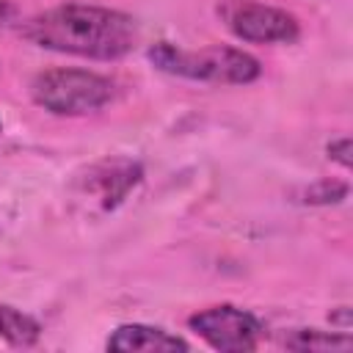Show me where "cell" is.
Listing matches in <instances>:
<instances>
[{"label":"cell","mask_w":353,"mask_h":353,"mask_svg":"<svg viewBox=\"0 0 353 353\" xmlns=\"http://www.w3.org/2000/svg\"><path fill=\"white\" fill-rule=\"evenodd\" d=\"M25 41L91 61H119L138 44V25L130 14L91 3H61L19 25Z\"/></svg>","instance_id":"obj_1"},{"label":"cell","mask_w":353,"mask_h":353,"mask_svg":"<svg viewBox=\"0 0 353 353\" xmlns=\"http://www.w3.org/2000/svg\"><path fill=\"white\" fill-rule=\"evenodd\" d=\"M146 58L154 69L185 77V80H201V83H223V85H248L262 74V63L237 47H201V50H185L171 41H157L146 50Z\"/></svg>","instance_id":"obj_2"},{"label":"cell","mask_w":353,"mask_h":353,"mask_svg":"<svg viewBox=\"0 0 353 353\" xmlns=\"http://www.w3.org/2000/svg\"><path fill=\"white\" fill-rule=\"evenodd\" d=\"M30 97L47 113L88 116L113 102L116 83L88 69H47L33 77Z\"/></svg>","instance_id":"obj_3"},{"label":"cell","mask_w":353,"mask_h":353,"mask_svg":"<svg viewBox=\"0 0 353 353\" xmlns=\"http://www.w3.org/2000/svg\"><path fill=\"white\" fill-rule=\"evenodd\" d=\"M218 17L232 36L248 44H292L301 39V22L287 8L259 0H221Z\"/></svg>","instance_id":"obj_4"},{"label":"cell","mask_w":353,"mask_h":353,"mask_svg":"<svg viewBox=\"0 0 353 353\" xmlns=\"http://www.w3.org/2000/svg\"><path fill=\"white\" fill-rule=\"evenodd\" d=\"M188 325L199 339H204L212 350H221V353H248V350H256L259 342L265 339L262 320L248 309H240L232 303L207 306L190 314Z\"/></svg>","instance_id":"obj_5"},{"label":"cell","mask_w":353,"mask_h":353,"mask_svg":"<svg viewBox=\"0 0 353 353\" xmlns=\"http://www.w3.org/2000/svg\"><path fill=\"white\" fill-rule=\"evenodd\" d=\"M141 179H143L141 163L130 157H105L88 165L83 176H77L74 190L88 204H97L99 212H110L141 185Z\"/></svg>","instance_id":"obj_6"},{"label":"cell","mask_w":353,"mask_h":353,"mask_svg":"<svg viewBox=\"0 0 353 353\" xmlns=\"http://www.w3.org/2000/svg\"><path fill=\"white\" fill-rule=\"evenodd\" d=\"M108 350H119V353H165V350H190V345L160 328V325H149V323H124L119 328H113V334L105 342Z\"/></svg>","instance_id":"obj_7"},{"label":"cell","mask_w":353,"mask_h":353,"mask_svg":"<svg viewBox=\"0 0 353 353\" xmlns=\"http://www.w3.org/2000/svg\"><path fill=\"white\" fill-rule=\"evenodd\" d=\"M0 339L11 347H33L41 339V323L11 303H0Z\"/></svg>","instance_id":"obj_8"},{"label":"cell","mask_w":353,"mask_h":353,"mask_svg":"<svg viewBox=\"0 0 353 353\" xmlns=\"http://www.w3.org/2000/svg\"><path fill=\"white\" fill-rule=\"evenodd\" d=\"M281 345L290 350H301V353H317V350H350L353 339L350 334L339 331H320V328H292L281 336Z\"/></svg>","instance_id":"obj_9"},{"label":"cell","mask_w":353,"mask_h":353,"mask_svg":"<svg viewBox=\"0 0 353 353\" xmlns=\"http://www.w3.org/2000/svg\"><path fill=\"white\" fill-rule=\"evenodd\" d=\"M347 193H350L347 182H342V179H320V182H312L309 188L301 190V201L312 204V207H328V204H342L347 199Z\"/></svg>","instance_id":"obj_10"},{"label":"cell","mask_w":353,"mask_h":353,"mask_svg":"<svg viewBox=\"0 0 353 353\" xmlns=\"http://www.w3.org/2000/svg\"><path fill=\"white\" fill-rule=\"evenodd\" d=\"M325 152H328V160H334V163H339L342 168H350V138H336V141H331L328 146H325Z\"/></svg>","instance_id":"obj_11"},{"label":"cell","mask_w":353,"mask_h":353,"mask_svg":"<svg viewBox=\"0 0 353 353\" xmlns=\"http://www.w3.org/2000/svg\"><path fill=\"white\" fill-rule=\"evenodd\" d=\"M19 17V8L11 0H0V30H6L8 25H14Z\"/></svg>","instance_id":"obj_12"},{"label":"cell","mask_w":353,"mask_h":353,"mask_svg":"<svg viewBox=\"0 0 353 353\" xmlns=\"http://www.w3.org/2000/svg\"><path fill=\"white\" fill-rule=\"evenodd\" d=\"M331 323L339 325V331L347 334V328H350V306H336V312H331Z\"/></svg>","instance_id":"obj_13"},{"label":"cell","mask_w":353,"mask_h":353,"mask_svg":"<svg viewBox=\"0 0 353 353\" xmlns=\"http://www.w3.org/2000/svg\"><path fill=\"white\" fill-rule=\"evenodd\" d=\"M0 135H3V124H0Z\"/></svg>","instance_id":"obj_14"}]
</instances>
